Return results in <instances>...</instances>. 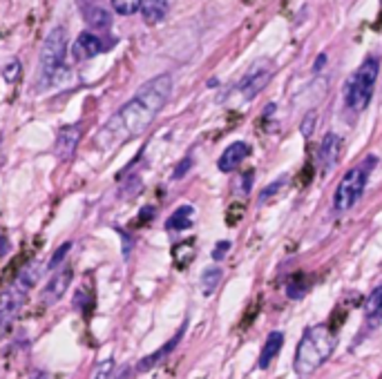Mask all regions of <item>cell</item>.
Segmentation results:
<instances>
[{"mask_svg":"<svg viewBox=\"0 0 382 379\" xmlns=\"http://www.w3.org/2000/svg\"><path fill=\"white\" fill-rule=\"evenodd\" d=\"M220 281H222V270L217 266H210V268L203 270V275H201V292H203V297H210L215 292V288L220 286Z\"/></svg>","mask_w":382,"mask_h":379,"instance_id":"obj_18","label":"cell"},{"mask_svg":"<svg viewBox=\"0 0 382 379\" xmlns=\"http://www.w3.org/2000/svg\"><path fill=\"white\" fill-rule=\"evenodd\" d=\"M333 348H335V333L329 326L320 323V326L309 328L297 344L295 373L311 375L313 371H318L322 364L331 357Z\"/></svg>","mask_w":382,"mask_h":379,"instance_id":"obj_2","label":"cell"},{"mask_svg":"<svg viewBox=\"0 0 382 379\" xmlns=\"http://www.w3.org/2000/svg\"><path fill=\"white\" fill-rule=\"evenodd\" d=\"M193 214H195V210L190 208V206L177 208V210L168 216L166 230H186V228H190V225H193Z\"/></svg>","mask_w":382,"mask_h":379,"instance_id":"obj_17","label":"cell"},{"mask_svg":"<svg viewBox=\"0 0 382 379\" xmlns=\"http://www.w3.org/2000/svg\"><path fill=\"white\" fill-rule=\"evenodd\" d=\"M190 166H193V161H190V159H186L184 163H179V168L174 170V179H181V174H186Z\"/></svg>","mask_w":382,"mask_h":379,"instance_id":"obj_26","label":"cell"},{"mask_svg":"<svg viewBox=\"0 0 382 379\" xmlns=\"http://www.w3.org/2000/svg\"><path fill=\"white\" fill-rule=\"evenodd\" d=\"M273 76V65L268 61H259L253 70L244 76L241 80V85H239V94H241V99H255L259 92H262L266 85H268V80Z\"/></svg>","mask_w":382,"mask_h":379,"instance_id":"obj_6","label":"cell"},{"mask_svg":"<svg viewBox=\"0 0 382 379\" xmlns=\"http://www.w3.org/2000/svg\"><path fill=\"white\" fill-rule=\"evenodd\" d=\"M70 250H72V243H70V241H67V243H63V246H61L56 252H54V256L49 259V270H54V268H56L59 263H63V259H65V256H67V252H70Z\"/></svg>","mask_w":382,"mask_h":379,"instance_id":"obj_21","label":"cell"},{"mask_svg":"<svg viewBox=\"0 0 382 379\" xmlns=\"http://www.w3.org/2000/svg\"><path fill=\"white\" fill-rule=\"evenodd\" d=\"M80 141V128L78 125H67L59 132L56 145H54V152L61 161H70L76 152V145Z\"/></svg>","mask_w":382,"mask_h":379,"instance_id":"obj_8","label":"cell"},{"mask_svg":"<svg viewBox=\"0 0 382 379\" xmlns=\"http://www.w3.org/2000/svg\"><path fill=\"white\" fill-rule=\"evenodd\" d=\"M83 16H85V23L92 27V30H110V25H112L110 11H107L105 7H101V5L85 7Z\"/></svg>","mask_w":382,"mask_h":379,"instance_id":"obj_15","label":"cell"},{"mask_svg":"<svg viewBox=\"0 0 382 379\" xmlns=\"http://www.w3.org/2000/svg\"><path fill=\"white\" fill-rule=\"evenodd\" d=\"M70 283H72V270L70 268H65V270H61V273H56L47 281V286L43 290V302L52 306V304H56L59 299H63V294L67 292V288H70Z\"/></svg>","mask_w":382,"mask_h":379,"instance_id":"obj_10","label":"cell"},{"mask_svg":"<svg viewBox=\"0 0 382 379\" xmlns=\"http://www.w3.org/2000/svg\"><path fill=\"white\" fill-rule=\"evenodd\" d=\"M32 379H49V375H47V373H43V371H38Z\"/></svg>","mask_w":382,"mask_h":379,"instance_id":"obj_30","label":"cell"},{"mask_svg":"<svg viewBox=\"0 0 382 379\" xmlns=\"http://www.w3.org/2000/svg\"><path fill=\"white\" fill-rule=\"evenodd\" d=\"M340 152H342V141H340V137L338 134H326L320 145V163L324 172H331L335 168Z\"/></svg>","mask_w":382,"mask_h":379,"instance_id":"obj_11","label":"cell"},{"mask_svg":"<svg viewBox=\"0 0 382 379\" xmlns=\"http://www.w3.org/2000/svg\"><path fill=\"white\" fill-rule=\"evenodd\" d=\"M282 346H284V335H282V333H270V335L266 337V344H264V348H262V355H259L257 366H259V368H268V364L280 355Z\"/></svg>","mask_w":382,"mask_h":379,"instance_id":"obj_14","label":"cell"},{"mask_svg":"<svg viewBox=\"0 0 382 379\" xmlns=\"http://www.w3.org/2000/svg\"><path fill=\"white\" fill-rule=\"evenodd\" d=\"M67 51V32L65 27H54L40 47V85L54 83L61 72H65L63 61Z\"/></svg>","mask_w":382,"mask_h":379,"instance_id":"obj_3","label":"cell"},{"mask_svg":"<svg viewBox=\"0 0 382 379\" xmlns=\"http://www.w3.org/2000/svg\"><path fill=\"white\" fill-rule=\"evenodd\" d=\"M324 63H326V54H322V56H320V58L316 61V67H313V70H316V72H320Z\"/></svg>","mask_w":382,"mask_h":379,"instance_id":"obj_29","label":"cell"},{"mask_svg":"<svg viewBox=\"0 0 382 379\" xmlns=\"http://www.w3.org/2000/svg\"><path fill=\"white\" fill-rule=\"evenodd\" d=\"M228 250H230V241H222V243H217L215 250H213V259H217V261L224 259V254H226Z\"/></svg>","mask_w":382,"mask_h":379,"instance_id":"obj_25","label":"cell"},{"mask_svg":"<svg viewBox=\"0 0 382 379\" xmlns=\"http://www.w3.org/2000/svg\"><path fill=\"white\" fill-rule=\"evenodd\" d=\"M78 5H80V9H85V7H92V5H99V0H78Z\"/></svg>","mask_w":382,"mask_h":379,"instance_id":"obj_28","label":"cell"},{"mask_svg":"<svg viewBox=\"0 0 382 379\" xmlns=\"http://www.w3.org/2000/svg\"><path fill=\"white\" fill-rule=\"evenodd\" d=\"M172 89V78L168 74H161L153 78L150 83H145L139 94L126 103L121 110L107 120V123L99 130L97 143L101 150H112V147L126 143L128 139H134L148 130V125H153V120L159 116L163 110L168 97Z\"/></svg>","mask_w":382,"mask_h":379,"instance_id":"obj_1","label":"cell"},{"mask_svg":"<svg viewBox=\"0 0 382 379\" xmlns=\"http://www.w3.org/2000/svg\"><path fill=\"white\" fill-rule=\"evenodd\" d=\"M364 317L369 328H376L382 323V288H376L364 302Z\"/></svg>","mask_w":382,"mask_h":379,"instance_id":"obj_13","label":"cell"},{"mask_svg":"<svg viewBox=\"0 0 382 379\" xmlns=\"http://www.w3.org/2000/svg\"><path fill=\"white\" fill-rule=\"evenodd\" d=\"M313 123H316V112L306 114L304 120H302V134H304V137H311V134H313V128H316Z\"/></svg>","mask_w":382,"mask_h":379,"instance_id":"obj_24","label":"cell"},{"mask_svg":"<svg viewBox=\"0 0 382 379\" xmlns=\"http://www.w3.org/2000/svg\"><path fill=\"white\" fill-rule=\"evenodd\" d=\"M378 72H380V61L376 56H369L358 67V72L353 74V78L349 80L347 105L353 112H362L364 107L369 105V101L374 97L376 80H378Z\"/></svg>","mask_w":382,"mask_h":379,"instance_id":"obj_4","label":"cell"},{"mask_svg":"<svg viewBox=\"0 0 382 379\" xmlns=\"http://www.w3.org/2000/svg\"><path fill=\"white\" fill-rule=\"evenodd\" d=\"M374 166H376V159L369 156L364 161V166H356L345 174V179L338 183L335 194H333V206L338 212H347L356 206L358 199L364 192L366 179H369V172Z\"/></svg>","mask_w":382,"mask_h":379,"instance_id":"obj_5","label":"cell"},{"mask_svg":"<svg viewBox=\"0 0 382 379\" xmlns=\"http://www.w3.org/2000/svg\"><path fill=\"white\" fill-rule=\"evenodd\" d=\"M9 252V241L7 237H0V256H5Z\"/></svg>","mask_w":382,"mask_h":379,"instance_id":"obj_27","label":"cell"},{"mask_svg":"<svg viewBox=\"0 0 382 379\" xmlns=\"http://www.w3.org/2000/svg\"><path fill=\"white\" fill-rule=\"evenodd\" d=\"M110 3L112 9L121 13V16H132V13H136L143 7V0H110Z\"/></svg>","mask_w":382,"mask_h":379,"instance_id":"obj_19","label":"cell"},{"mask_svg":"<svg viewBox=\"0 0 382 379\" xmlns=\"http://www.w3.org/2000/svg\"><path fill=\"white\" fill-rule=\"evenodd\" d=\"M112 371H114V361H112V359H105L103 364H99V368L94 371V377H92V379H110V377H112Z\"/></svg>","mask_w":382,"mask_h":379,"instance_id":"obj_20","label":"cell"},{"mask_svg":"<svg viewBox=\"0 0 382 379\" xmlns=\"http://www.w3.org/2000/svg\"><path fill=\"white\" fill-rule=\"evenodd\" d=\"M3 76H5L7 83H16V80L20 78V63H18V61H11V63L5 67Z\"/></svg>","mask_w":382,"mask_h":379,"instance_id":"obj_22","label":"cell"},{"mask_svg":"<svg viewBox=\"0 0 382 379\" xmlns=\"http://www.w3.org/2000/svg\"><path fill=\"white\" fill-rule=\"evenodd\" d=\"M249 154H251V145L246 141H235L224 150V154L217 161V168H220V172H233Z\"/></svg>","mask_w":382,"mask_h":379,"instance_id":"obj_9","label":"cell"},{"mask_svg":"<svg viewBox=\"0 0 382 379\" xmlns=\"http://www.w3.org/2000/svg\"><path fill=\"white\" fill-rule=\"evenodd\" d=\"M103 49H105V45H103V40L97 34L83 32L76 38V43L72 47V54H74L76 61H90L94 56H99Z\"/></svg>","mask_w":382,"mask_h":379,"instance_id":"obj_7","label":"cell"},{"mask_svg":"<svg viewBox=\"0 0 382 379\" xmlns=\"http://www.w3.org/2000/svg\"><path fill=\"white\" fill-rule=\"evenodd\" d=\"M184 333H186V323H184V326H181L179 330H177V335L172 337V340H170V342H168L166 346H161V350H157V353H153V355H150V357L141 359V361H139V366H136V368H139L141 373H143V371H150V368H155L157 364H159V361H161L163 357H168V355L172 353V350H174V346L181 342Z\"/></svg>","mask_w":382,"mask_h":379,"instance_id":"obj_12","label":"cell"},{"mask_svg":"<svg viewBox=\"0 0 382 379\" xmlns=\"http://www.w3.org/2000/svg\"><path fill=\"white\" fill-rule=\"evenodd\" d=\"M306 292V283L302 281V277H295L293 279V283H289V297H293V299H299Z\"/></svg>","mask_w":382,"mask_h":379,"instance_id":"obj_23","label":"cell"},{"mask_svg":"<svg viewBox=\"0 0 382 379\" xmlns=\"http://www.w3.org/2000/svg\"><path fill=\"white\" fill-rule=\"evenodd\" d=\"M143 20L148 25H157L161 23L163 18H166V13H168V3L166 0H143Z\"/></svg>","mask_w":382,"mask_h":379,"instance_id":"obj_16","label":"cell"}]
</instances>
